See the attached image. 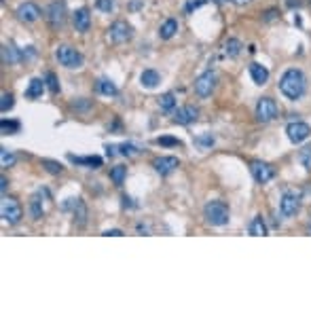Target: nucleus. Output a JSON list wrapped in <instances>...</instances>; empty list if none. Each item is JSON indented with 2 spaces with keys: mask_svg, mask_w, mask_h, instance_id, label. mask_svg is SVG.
<instances>
[{
  "mask_svg": "<svg viewBox=\"0 0 311 311\" xmlns=\"http://www.w3.org/2000/svg\"><path fill=\"white\" fill-rule=\"evenodd\" d=\"M95 7L104 13H110L114 9V0H95Z\"/></svg>",
  "mask_w": 311,
  "mask_h": 311,
  "instance_id": "33",
  "label": "nucleus"
},
{
  "mask_svg": "<svg viewBox=\"0 0 311 311\" xmlns=\"http://www.w3.org/2000/svg\"><path fill=\"white\" fill-rule=\"evenodd\" d=\"M176 32H178V22H176V20H165V22L161 24V28H159V36H161L163 41H169Z\"/></svg>",
  "mask_w": 311,
  "mask_h": 311,
  "instance_id": "20",
  "label": "nucleus"
},
{
  "mask_svg": "<svg viewBox=\"0 0 311 311\" xmlns=\"http://www.w3.org/2000/svg\"><path fill=\"white\" fill-rule=\"evenodd\" d=\"M214 3H218V5H222V3H224V0H214Z\"/></svg>",
  "mask_w": 311,
  "mask_h": 311,
  "instance_id": "43",
  "label": "nucleus"
},
{
  "mask_svg": "<svg viewBox=\"0 0 311 311\" xmlns=\"http://www.w3.org/2000/svg\"><path fill=\"white\" fill-rule=\"evenodd\" d=\"M305 87H307V81H305V74L297 68H290L286 70L280 79V91L288 98V100H299L303 93H305Z\"/></svg>",
  "mask_w": 311,
  "mask_h": 311,
  "instance_id": "1",
  "label": "nucleus"
},
{
  "mask_svg": "<svg viewBox=\"0 0 311 311\" xmlns=\"http://www.w3.org/2000/svg\"><path fill=\"white\" fill-rule=\"evenodd\" d=\"M0 163H3V167H9V165L15 163V157H13V154H11L7 148L0 150Z\"/></svg>",
  "mask_w": 311,
  "mask_h": 311,
  "instance_id": "32",
  "label": "nucleus"
},
{
  "mask_svg": "<svg viewBox=\"0 0 311 311\" xmlns=\"http://www.w3.org/2000/svg\"><path fill=\"white\" fill-rule=\"evenodd\" d=\"M0 127H3V131L7 133V131H11V133H15V131H20V123H17V121H5L3 119V123H0Z\"/></svg>",
  "mask_w": 311,
  "mask_h": 311,
  "instance_id": "34",
  "label": "nucleus"
},
{
  "mask_svg": "<svg viewBox=\"0 0 311 311\" xmlns=\"http://www.w3.org/2000/svg\"><path fill=\"white\" fill-rule=\"evenodd\" d=\"M0 191H3V193L7 191V178H5V176L0 178Z\"/></svg>",
  "mask_w": 311,
  "mask_h": 311,
  "instance_id": "40",
  "label": "nucleus"
},
{
  "mask_svg": "<svg viewBox=\"0 0 311 311\" xmlns=\"http://www.w3.org/2000/svg\"><path fill=\"white\" fill-rule=\"evenodd\" d=\"M203 216L212 227H224L229 222V207L222 201H210L203 207Z\"/></svg>",
  "mask_w": 311,
  "mask_h": 311,
  "instance_id": "2",
  "label": "nucleus"
},
{
  "mask_svg": "<svg viewBox=\"0 0 311 311\" xmlns=\"http://www.w3.org/2000/svg\"><path fill=\"white\" fill-rule=\"evenodd\" d=\"M278 116V104H275L271 98H261L256 104V119L263 121V123H269Z\"/></svg>",
  "mask_w": 311,
  "mask_h": 311,
  "instance_id": "6",
  "label": "nucleus"
},
{
  "mask_svg": "<svg viewBox=\"0 0 311 311\" xmlns=\"http://www.w3.org/2000/svg\"><path fill=\"white\" fill-rule=\"evenodd\" d=\"M104 235H106V237H121V235H123V231H121V229H112V231H104Z\"/></svg>",
  "mask_w": 311,
  "mask_h": 311,
  "instance_id": "39",
  "label": "nucleus"
},
{
  "mask_svg": "<svg viewBox=\"0 0 311 311\" xmlns=\"http://www.w3.org/2000/svg\"><path fill=\"white\" fill-rule=\"evenodd\" d=\"M140 83H142V87H146V89H154L161 83V76H159L157 70H144L140 74Z\"/></svg>",
  "mask_w": 311,
  "mask_h": 311,
  "instance_id": "18",
  "label": "nucleus"
},
{
  "mask_svg": "<svg viewBox=\"0 0 311 311\" xmlns=\"http://www.w3.org/2000/svg\"><path fill=\"white\" fill-rule=\"evenodd\" d=\"M98 91H100L102 95H116V93H119L116 85H114L112 81H108V79H100V81H98Z\"/></svg>",
  "mask_w": 311,
  "mask_h": 311,
  "instance_id": "22",
  "label": "nucleus"
},
{
  "mask_svg": "<svg viewBox=\"0 0 311 311\" xmlns=\"http://www.w3.org/2000/svg\"><path fill=\"white\" fill-rule=\"evenodd\" d=\"M41 195H43V193H36V195L32 197V201H30V214H32L34 220L43 218V201H41Z\"/></svg>",
  "mask_w": 311,
  "mask_h": 311,
  "instance_id": "23",
  "label": "nucleus"
},
{
  "mask_svg": "<svg viewBox=\"0 0 311 311\" xmlns=\"http://www.w3.org/2000/svg\"><path fill=\"white\" fill-rule=\"evenodd\" d=\"M24 60V53L20 49H15L13 45H5L3 47V62L9 64V66H15V64H20Z\"/></svg>",
  "mask_w": 311,
  "mask_h": 311,
  "instance_id": "16",
  "label": "nucleus"
},
{
  "mask_svg": "<svg viewBox=\"0 0 311 311\" xmlns=\"http://www.w3.org/2000/svg\"><path fill=\"white\" fill-rule=\"evenodd\" d=\"M41 15H43V13H41V7L34 5V3H24V5H20V9H17V20L24 22V24L36 22Z\"/></svg>",
  "mask_w": 311,
  "mask_h": 311,
  "instance_id": "12",
  "label": "nucleus"
},
{
  "mask_svg": "<svg viewBox=\"0 0 311 311\" xmlns=\"http://www.w3.org/2000/svg\"><path fill=\"white\" fill-rule=\"evenodd\" d=\"M214 87H216V74H214L212 70H207V72L199 74L197 81H195V93H197L199 98L212 95Z\"/></svg>",
  "mask_w": 311,
  "mask_h": 311,
  "instance_id": "7",
  "label": "nucleus"
},
{
  "mask_svg": "<svg viewBox=\"0 0 311 311\" xmlns=\"http://www.w3.org/2000/svg\"><path fill=\"white\" fill-rule=\"evenodd\" d=\"M119 148H121V154H125V157H131V154L138 152V146H133V144H121Z\"/></svg>",
  "mask_w": 311,
  "mask_h": 311,
  "instance_id": "37",
  "label": "nucleus"
},
{
  "mask_svg": "<svg viewBox=\"0 0 311 311\" xmlns=\"http://www.w3.org/2000/svg\"><path fill=\"white\" fill-rule=\"evenodd\" d=\"M133 36V28L127 24V22H114L110 28H108V38L114 43V45H123L127 41H131Z\"/></svg>",
  "mask_w": 311,
  "mask_h": 311,
  "instance_id": "5",
  "label": "nucleus"
},
{
  "mask_svg": "<svg viewBox=\"0 0 311 311\" xmlns=\"http://www.w3.org/2000/svg\"><path fill=\"white\" fill-rule=\"evenodd\" d=\"M45 81L43 79H32L30 81V87L26 89V98H30V100H36V98H41L43 95V89H45Z\"/></svg>",
  "mask_w": 311,
  "mask_h": 311,
  "instance_id": "19",
  "label": "nucleus"
},
{
  "mask_svg": "<svg viewBox=\"0 0 311 311\" xmlns=\"http://www.w3.org/2000/svg\"><path fill=\"white\" fill-rule=\"evenodd\" d=\"M299 207H301V199L297 193H284L282 201H280V210H282V216L290 218V216H295L299 212Z\"/></svg>",
  "mask_w": 311,
  "mask_h": 311,
  "instance_id": "11",
  "label": "nucleus"
},
{
  "mask_svg": "<svg viewBox=\"0 0 311 311\" xmlns=\"http://www.w3.org/2000/svg\"><path fill=\"white\" fill-rule=\"evenodd\" d=\"M174 106H176V95L174 93H165V95L159 98V108L161 110L169 112V110H174Z\"/></svg>",
  "mask_w": 311,
  "mask_h": 311,
  "instance_id": "27",
  "label": "nucleus"
},
{
  "mask_svg": "<svg viewBox=\"0 0 311 311\" xmlns=\"http://www.w3.org/2000/svg\"><path fill=\"white\" fill-rule=\"evenodd\" d=\"M47 20H49V24L53 26V28L64 26V20H66V5H64V0H55V3L49 5Z\"/></svg>",
  "mask_w": 311,
  "mask_h": 311,
  "instance_id": "10",
  "label": "nucleus"
},
{
  "mask_svg": "<svg viewBox=\"0 0 311 311\" xmlns=\"http://www.w3.org/2000/svg\"><path fill=\"white\" fill-rule=\"evenodd\" d=\"M125 174H127V167L116 165V167L110 169V180H112L116 186H121V184H123V180H125Z\"/></svg>",
  "mask_w": 311,
  "mask_h": 311,
  "instance_id": "26",
  "label": "nucleus"
},
{
  "mask_svg": "<svg viewBox=\"0 0 311 311\" xmlns=\"http://www.w3.org/2000/svg\"><path fill=\"white\" fill-rule=\"evenodd\" d=\"M0 216H3V220L9 224H17L24 218V207L20 205L17 199L3 197V201H0Z\"/></svg>",
  "mask_w": 311,
  "mask_h": 311,
  "instance_id": "3",
  "label": "nucleus"
},
{
  "mask_svg": "<svg viewBox=\"0 0 311 311\" xmlns=\"http://www.w3.org/2000/svg\"><path fill=\"white\" fill-rule=\"evenodd\" d=\"M241 49H244V45H241L237 38H229L227 45H224V51H227L229 57H237L241 53Z\"/></svg>",
  "mask_w": 311,
  "mask_h": 311,
  "instance_id": "25",
  "label": "nucleus"
},
{
  "mask_svg": "<svg viewBox=\"0 0 311 311\" xmlns=\"http://www.w3.org/2000/svg\"><path fill=\"white\" fill-rule=\"evenodd\" d=\"M55 57H57V62H60L62 66L70 68V70H74V68H81V66H83V55L79 53L76 49L68 47V45L57 47V51H55Z\"/></svg>",
  "mask_w": 311,
  "mask_h": 311,
  "instance_id": "4",
  "label": "nucleus"
},
{
  "mask_svg": "<svg viewBox=\"0 0 311 311\" xmlns=\"http://www.w3.org/2000/svg\"><path fill=\"white\" fill-rule=\"evenodd\" d=\"M70 161L76 165H89L93 169L102 165V157H74V154H70Z\"/></svg>",
  "mask_w": 311,
  "mask_h": 311,
  "instance_id": "24",
  "label": "nucleus"
},
{
  "mask_svg": "<svg viewBox=\"0 0 311 311\" xmlns=\"http://www.w3.org/2000/svg\"><path fill=\"white\" fill-rule=\"evenodd\" d=\"M231 3H235V5H239V7H241V5H248L250 0H231Z\"/></svg>",
  "mask_w": 311,
  "mask_h": 311,
  "instance_id": "42",
  "label": "nucleus"
},
{
  "mask_svg": "<svg viewBox=\"0 0 311 311\" xmlns=\"http://www.w3.org/2000/svg\"><path fill=\"white\" fill-rule=\"evenodd\" d=\"M45 83H47V87H49L51 93H60V83H57V76L53 72H47Z\"/></svg>",
  "mask_w": 311,
  "mask_h": 311,
  "instance_id": "29",
  "label": "nucleus"
},
{
  "mask_svg": "<svg viewBox=\"0 0 311 311\" xmlns=\"http://www.w3.org/2000/svg\"><path fill=\"white\" fill-rule=\"evenodd\" d=\"M157 144H161V146H180V140H176V138H157Z\"/></svg>",
  "mask_w": 311,
  "mask_h": 311,
  "instance_id": "36",
  "label": "nucleus"
},
{
  "mask_svg": "<svg viewBox=\"0 0 311 311\" xmlns=\"http://www.w3.org/2000/svg\"><path fill=\"white\" fill-rule=\"evenodd\" d=\"M309 233H311V220H309Z\"/></svg>",
  "mask_w": 311,
  "mask_h": 311,
  "instance_id": "44",
  "label": "nucleus"
},
{
  "mask_svg": "<svg viewBox=\"0 0 311 311\" xmlns=\"http://www.w3.org/2000/svg\"><path fill=\"white\" fill-rule=\"evenodd\" d=\"M72 22H74L76 32H89V28H91V15H89V9L83 7V9L74 11Z\"/></svg>",
  "mask_w": 311,
  "mask_h": 311,
  "instance_id": "14",
  "label": "nucleus"
},
{
  "mask_svg": "<svg viewBox=\"0 0 311 311\" xmlns=\"http://www.w3.org/2000/svg\"><path fill=\"white\" fill-rule=\"evenodd\" d=\"M195 144H197L201 150L210 148V146L214 144V135H212V133H207V135H199V138H195Z\"/></svg>",
  "mask_w": 311,
  "mask_h": 311,
  "instance_id": "30",
  "label": "nucleus"
},
{
  "mask_svg": "<svg viewBox=\"0 0 311 311\" xmlns=\"http://www.w3.org/2000/svg\"><path fill=\"white\" fill-rule=\"evenodd\" d=\"M286 133L290 138V142H295V144H301L305 142L307 138L311 135V127L307 123H303V121H295V123H290L286 127Z\"/></svg>",
  "mask_w": 311,
  "mask_h": 311,
  "instance_id": "8",
  "label": "nucleus"
},
{
  "mask_svg": "<svg viewBox=\"0 0 311 311\" xmlns=\"http://www.w3.org/2000/svg\"><path fill=\"white\" fill-rule=\"evenodd\" d=\"M178 165H180V161H178L176 157H159V159L152 161L154 171H157V174H161V176L171 174V171H174Z\"/></svg>",
  "mask_w": 311,
  "mask_h": 311,
  "instance_id": "13",
  "label": "nucleus"
},
{
  "mask_svg": "<svg viewBox=\"0 0 311 311\" xmlns=\"http://www.w3.org/2000/svg\"><path fill=\"white\" fill-rule=\"evenodd\" d=\"M114 150H116L114 146H106V154H108V157H112V154H114Z\"/></svg>",
  "mask_w": 311,
  "mask_h": 311,
  "instance_id": "41",
  "label": "nucleus"
},
{
  "mask_svg": "<svg viewBox=\"0 0 311 311\" xmlns=\"http://www.w3.org/2000/svg\"><path fill=\"white\" fill-rule=\"evenodd\" d=\"M0 108H3V112H7V110H11L13 108V95L11 93H3V104H0Z\"/></svg>",
  "mask_w": 311,
  "mask_h": 311,
  "instance_id": "35",
  "label": "nucleus"
},
{
  "mask_svg": "<svg viewBox=\"0 0 311 311\" xmlns=\"http://www.w3.org/2000/svg\"><path fill=\"white\" fill-rule=\"evenodd\" d=\"M197 119H199V108H195V106H182L174 114V123L188 125V123H193V121H197Z\"/></svg>",
  "mask_w": 311,
  "mask_h": 311,
  "instance_id": "15",
  "label": "nucleus"
},
{
  "mask_svg": "<svg viewBox=\"0 0 311 311\" xmlns=\"http://www.w3.org/2000/svg\"><path fill=\"white\" fill-rule=\"evenodd\" d=\"M250 76H252V81L256 83V85H265L267 81H269V70L263 66V64H250Z\"/></svg>",
  "mask_w": 311,
  "mask_h": 311,
  "instance_id": "17",
  "label": "nucleus"
},
{
  "mask_svg": "<svg viewBox=\"0 0 311 311\" xmlns=\"http://www.w3.org/2000/svg\"><path fill=\"white\" fill-rule=\"evenodd\" d=\"M43 167L49 171V174H62V165L57 161H51V159H43Z\"/></svg>",
  "mask_w": 311,
  "mask_h": 311,
  "instance_id": "31",
  "label": "nucleus"
},
{
  "mask_svg": "<svg viewBox=\"0 0 311 311\" xmlns=\"http://www.w3.org/2000/svg\"><path fill=\"white\" fill-rule=\"evenodd\" d=\"M299 159H301V163H303V167L307 169V171H311V144H307L303 150H301V154H299Z\"/></svg>",
  "mask_w": 311,
  "mask_h": 311,
  "instance_id": "28",
  "label": "nucleus"
},
{
  "mask_svg": "<svg viewBox=\"0 0 311 311\" xmlns=\"http://www.w3.org/2000/svg\"><path fill=\"white\" fill-rule=\"evenodd\" d=\"M250 171H252V176L258 184H265V182L273 180V176H275V169L269 163H263V161H252Z\"/></svg>",
  "mask_w": 311,
  "mask_h": 311,
  "instance_id": "9",
  "label": "nucleus"
},
{
  "mask_svg": "<svg viewBox=\"0 0 311 311\" xmlns=\"http://www.w3.org/2000/svg\"><path fill=\"white\" fill-rule=\"evenodd\" d=\"M248 233H250V235H254V237H263V235H267V224H265L263 216H256V218L250 222Z\"/></svg>",
  "mask_w": 311,
  "mask_h": 311,
  "instance_id": "21",
  "label": "nucleus"
},
{
  "mask_svg": "<svg viewBox=\"0 0 311 311\" xmlns=\"http://www.w3.org/2000/svg\"><path fill=\"white\" fill-rule=\"evenodd\" d=\"M205 3H207V0H191V3H188V5L184 7V11H186V13H191V11L199 9V7H203Z\"/></svg>",
  "mask_w": 311,
  "mask_h": 311,
  "instance_id": "38",
  "label": "nucleus"
}]
</instances>
